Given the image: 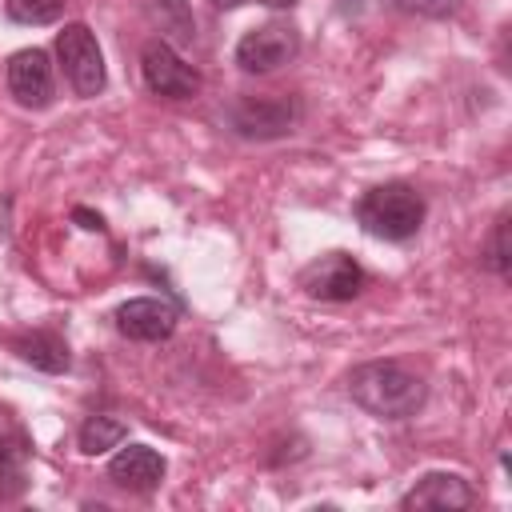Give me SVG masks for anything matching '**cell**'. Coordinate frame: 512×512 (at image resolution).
Listing matches in <instances>:
<instances>
[{"mask_svg":"<svg viewBox=\"0 0 512 512\" xmlns=\"http://www.w3.org/2000/svg\"><path fill=\"white\" fill-rule=\"evenodd\" d=\"M300 288L312 300H352L364 288V272L348 252H324L300 272Z\"/></svg>","mask_w":512,"mask_h":512,"instance_id":"cell-5","label":"cell"},{"mask_svg":"<svg viewBox=\"0 0 512 512\" xmlns=\"http://www.w3.org/2000/svg\"><path fill=\"white\" fill-rule=\"evenodd\" d=\"M156 8H160V12H156V16H160V24H164V28H172V36L188 44V40H192V32H196V24H192V16H188L184 0H160Z\"/></svg>","mask_w":512,"mask_h":512,"instance_id":"cell-16","label":"cell"},{"mask_svg":"<svg viewBox=\"0 0 512 512\" xmlns=\"http://www.w3.org/2000/svg\"><path fill=\"white\" fill-rule=\"evenodd\" d=\"M300 52V36L292 24H260L252 28L240 44H236V64L244 72H272L280 64H288Z\"/></svg>","mask_w":512,"mask_h":512,"instance_id":"cell-6","label":"cell"},{"mask_svg":"<svg viewBox=\"0 0 512 512\" xmlns=\"http://www.w3.org/2000/svg\"><path fill=\"white\" fill-rule=\"evenodd\" d=\"M212 4H220V8H240V4H252V0H212Z\"/></svg>","mask_w":512,"mask_h":512,"instance_id":"cell-21","label":"cell"},{"mask_svg":"<svg viewBox=\"0 0 512 512\" xmlns=\"http://www.w3.org/2000/svg\"><path fill=\"white\" fill-rule=\"evenodd\" d=\"M348 396L380 420H408L424 404V380L396 360H368L348 372Z\"/></svg>","mask_w":512,"mask_h":512,"instance_id":"cell-1","label":"cell"},{"mask_svg":"<svg viewBox=\"0 0 512 512\" xmlns=\"http://www.w3.org/2000/svg\"><path fill=\"white\" fill-rule=\"evenodd\" d=\"M4 12L16 24H52L64 12V0H4Z\"/></svg>","mask_w":512,"mask_h":512,"instance_id":"cell-15","label":"cell"},{"mask_svg":"<svg viewBox=\"0 0 512 512\" xmlns=\"http://www.w3.org/2000/svg\"><path fill=\"white\" fill-rule=\"evenodd\" d=\"M140 72H144V84H148L156 96L184 100V96H196V92H200V72H196L168 40H148V44H144V52H140Z\"/></svg>","mask_w":512,"mask_h":512,"instance_id":"cell-4","label":"cell"},{"mask_svg":"<svg viewBox=\"0 0 512 512\" xmlns=\"http://www.w3.org/2000/svg\"><path fill=\"white\" fill-rule=\"evenodd\" d=\"M388 4L408 16H428V20H444L460 12V0H388Z\"/></svg>","mask_w":512,"mask_h":512,"instance_id":"cell-17","label":"cell"},{"mask_svg":"<svg viewBox=\"0 0 512 512\" xmlns=\"http://www.w3.org/2000/svg\"><path fill=\"white\" fill-rule=\"evenodd\" d=\"M16 352L24 364H32L40 372H64L68 368V344L56 332H32V336L16 340Z\"/></svg>","mask_w":512,"mask_h":512,"instance_id":"cell-12","label":"cell"},{"mask_svg":"<svg viewBox=\"0 0 512 512\" xmlns=\"http://www.w3.org/2000/svg\"><path fill=\"white\" fill-rule=\"evenodd\" d=\"M488 268L496 276H508V216L496 220V232H492V244H488Z\"/></svg>","mask_w":512,"mask_h":512,"instance_id":"cell-18","label":"cell"},{"mask_svg":"<svg viewBox=\"0 0 512 512\" xmlns=\"http://www.w3.org/2000/svg\"><path fill=\"white\" fill-rule=\"evenodd\" d=\"M252 4H268V8H292L296 0H252Z\"/></svg>","mask_w":512,"mask_h":512,"instance_id":"cell-20","label":"cell"},{"mask_svg":"<svg viewBox=\"0 0 512 512\" xmlns=\"http://www.w3.org/2000/svg\"><path fill=\"white\" fill-rule=\"evenodd\" d=\"M28 484V444L20 436H0V500H16Z\"/></svg>","mask_w":512,"mask_h":512,"instance_id":"cell-13","label":"cell"},{"mask_svg":"<svg viewBox=\"0 0 512 512\" xmlns=\"http://www.w3.org/2000/svg\"><path fill=\"white\" fill-rule=\"evenodd\" d=\"M108 476L128 492H152L164 480V456L148 444H128L108 460Z\"/></svg>","mask_w":512,"mask_h":512,"instance_id":"cell-10","label":"cell"},{"mask_svg":"<svg viewBox=\"0 0 512 512\" xmlns=\"http://www.w3.org/2000/svg\"><path fill=\"white\" fill-rule=\"evenodd\" d=\"M468 504H472V488L456 472H428L400 500V508H440V512H460Z\"/></svg>","mask_w":512,"mask_h":512,"instance_id":"cell-11","label":"cell"},{"mask_svg":"<svg viewBox=\"0 0 512 512\" xmlns=\"http://www.w3.org/2000/svg\"><path fill=\"white\" fill-rule=\"evenodd\" d=\"M356 220L364 224L368 236H380V240H408L420 232L424 224V200L412 184H376L372 192L360 196L356 204Z\"/></svg>","mask_w":512,"mask_h":512,"instance_id":"cell-2","label":"cell"},{"mask_svg":"<svg viewBox=\"0 0 512 512\" xmlns=\"http://www.w3.org/2000/svg\"><path fill=\"white\" fill-rule=\"evenodd\" d=\"M116 328L128 340L156 344V340H168L176 332V308L168 300H156V296H136V300H124L116 308Z\"/></svg>","mask_w":512,"mask_h":512,"instance_id":"cell-8","label":"cell"},{"mask_svg":"<svg viewBox=\"0 0 512 512\" xmlns=\"http://www.w3.org/2000/svg\"><path fill=\"white\" fill-rule=\"evenodd\" d=\"M76 220H84V228H96V232L104 228V220H100V216H92V212H84V208H76Z\"/></svg>","mask_w":512,"mask_h":512,"instance_id":"cell-19","label":"cell"},{"mask_svg":"<svg viewBox=\"0 0 512 512\" xmlns=\"http://www.w3.org/2000/svg\"><path fill=\"white\" fill-rule=\"evenodd\" d=\"M124 436H128V424L124 420H116V416H88L80 424V452L100 456L108 448H120Z\"/></svg>","mask_w":512,"mask_h":512,"instance_id":"cell-14","label":"cell"},{"mask_svg":"<svg viewBox=\"0 0 512 512\" xmlns=\"http://www.w3.org/2000/svg\"><path fill=\"white\" fill-rule=\"evenodd\" d=\"M8 92L24 108H44L52 100V64H48V52H40V48L16 52L8 60Z\"/></svg>","mask_w":512,"mask_h":512,"instance_id":"cell-9","label":"cell"},{"mask_svg":"<svg viewBox=\"0 0 512 512\" xmlns=\"http://www.w3.org/2000/svg\"><path fill=\"white\" fill-rule=\"evenodd\" d=\"M56 52H60L68 84L80 96H96L104 88V52L88 24H64V32L56 36Z\"/></svg>","mask_w":512,"mask_h":512,"instance_id":"cell-3","label":"cell"},{"mask_svg":"<svg viewBox=\"0 0 512 512\" xmlns=\"http://www.w3.org/2000/svg\"><path fill=\"white\" fill-rule=\"evenodd\" d=\"M296 124V104L292 100H272V96H244L232 104V128L248 140H276L292 132Z\"/></svg>","mask_w":512,"mask_h":512,"instance_id":"cell-7","label":"cell"}]
</instances>
